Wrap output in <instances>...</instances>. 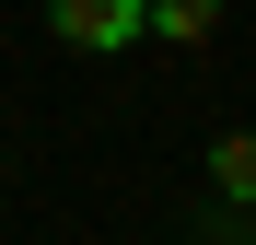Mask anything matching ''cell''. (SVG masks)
Returning <instances> with one entry per match:
<instances>
[{
	"instance_id": "obj_2",
	"label": "cell",
	"mask_w": 256,
	"mask_h": 245,
	"mask_svg": "<svg viewBox=\"0 0 256 245\" xmlns=\"http://www.w3.org/2000/svg\"><path fill=\"white\" fill-rule=\"evenodd\" d=\"M210 187H222L233 210H256V129H233V140H210Z\"/></svg>"
},
{
	"instance_id": "obj_1",
	"label": "cell",
	"mask_w": 256,
	"mask_h": 245,
	"mask_svg": "<svg viewBox=\"0 0 256 245\" xmlns=\"http://www.w3.org/2000/svg\"><path fill=\"white\" fill-rule=\"evenodd\" d=\"M47 35L82 47V59H116V47L152 35V0H47Z\"/></svg>"
},
{
	"instance_id": "obj_3",
	"label": "cell",
	"mask_w": 256,
	"mask_h": 245,
	"mask_svg": "<svg viewBox=\"0 0 256 245\" xmlns=\"http://www.w3.org/2000/svg\"><path fill=\"white\" fill-rule=\"evenodd\" d=\"M152 35L163 47H210L222 35V0H152Z\"/></svg>"
}]
</instances>
